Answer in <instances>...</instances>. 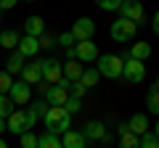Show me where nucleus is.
<instances>
[{"mask_svg":"<svg viewBox=\"0 0 159 148\" xmlns=\"http://www.w3.org/2000/svg\"><path fill=\"white\" fill-rule=\"evenodd\" d=\"M127 130L133 135H146L148 132V116L146 114H133V119L127 122Z\"/></svg>","mask_w":159,"mask_h":148,"instance_id":"17","label":"nucleus"},{"mask_svg":"<svg viewBox=\"0 0 159 148\" xmlns=\"http://www.w3.org/2000/svg\"><path fill=\"white\" fill-rule=\"evenodd\" d=\"M148 56H151V45L148 42H135L130 48V53H127V58H135V61H146Z\"/></svg>","mask_w":159,"mask_h":148,"instance_id":"20","label":"nucleus"},{"mask_svg":"<svg viewBox=\"0 0 159 148\" xmlns=\"http://www.w3.org/2000/svg\"><path fill=\"white\" fill-rule=\"evenodd\" d=\"M85 93H88V90L80 85V82H72V85H69V95H72V98H82Z\"/></svg>","mask_w":159,"mask_h":148,"instance_id":"33","label":"nucleus"},{"mask_svg":"<svg viewBox=\"0 0 159 148\" xmlns=\"http://www.w3.org/2000/svg\"><path fill=\"white\" fill-rule=\"evenodd\" d=\"M0 19H3V11H0Z\"/></svg>","mask_w":159,"mask_h":148,"instance_id":"43","label":"nucleus"},{"mask_svg":"<svg viewBox=\"0 0 159 148\" xmlns=\"http://www.w3.org/2000/svg\"><path fill=\"white\" fill-rule=\"evenodd\" d=\"M29 108H32V111H34V114H37V116H43V114H45V111H48L45 101H34V103H29Z\"/></svg>","mask_w":159,"mask_h":148,"instance_id":"34","label":"nucleus"},{"mask_svg":"<svg viewBox=\"0 0 159 148\" xmlns=\"http://www.w3.org/2000/svg\"><path fill=\"white\" fill-rule=\"evenodd\" d=\"M122 80L130 82V85H138V82L146 80V66L143 61H135V58H125L122 63Z\"/></svg>","mask_w":159,"mask_h":148,"instance_id":"4","label":"nucleus"},{"mask_svg":"<svg viewBox=\"0 0 159 148\" xmlns=\"http://www.w3.org/2000/svg\"><path fill=\"white\" fill-rule=\"evenodd\" d=\"M61 72H64V77H66L69 82H80V77H82V63L77 61V58H72V61H66V63H61Z\"/></svg>","mask_w":159,"mask_h":148,"instance_id":"14","label":"nucleus"},{"mask_svg":"<svg viewBox=\"0 0 159 148\" xmlns=\"http://www.w3.org/2000/svg\"><path fill=\"white\" fill-rule=\"evenodd\" d=\"M21 80L27 82V85H40V82H43V72H40V61L24 63V69H21Z\"/></svg>","mask_w":159,"mask_h":148,"instance_id":"12","label":"nucleus"},{"mask_svg":"<svg viewBox=\"0 0 159 148\" xmlns=\"http://www.w3.org/2000/svg\"><path fill=\"white\" fill-rule=\"evenodd\" d=\"M37 42H40V48H53V45H56V37H51L48 32H43L37 37Z\"/></svg>","mask_w":159,"mask_h":148,"instance_id":"32","label":"nucleus"},{"mask_svg":"<svg viewBox=\"0 0 159 148\" xmlns=\"http://www.w3.org/2000/svg\"><path fill=\"white\" fill-rule=\"evenodd\" d=\"M19 140H21V148H37V135H34V132H21V135H19Z\"/></svg>","mask_w":159,"mask_h":148,"instance_id":"27","label":"nucleus"},{"mask_svg":"<svg viewBox=\"0 0 159 148\" xmlns=\"http://www.w3.org/2000/svg\"><path fill=\"white\" fill-rule=\"evenodd\" d=\"M69 119H72V114H69L64 106H51L43 114V122H45L48 132H53V135H64V132L69 130Z\"/></svg>","mask_w":159,"mask_h":148,"instance_id":"1","label":"nucleus"},{"mask_svg":"<svg viewBox=\"0 0 159 148\" xmlns=\"http://www.w3.org/2000/svg\"><path fill=\"white\" fill-rule=\"evenodd\" d=\"M24 32H27L29 37H40V34L45 32V21L40 16H29L27 21H24Z\"/></svg>","mask_w":159,"mask_h":148,"instance_id":"18","label":"nucleus"},{"mask_svg":"<svg viewBox=\"0 0 159 148\" xmlns=\"http://www.w3.org/2000/svg\"><path fill=\"white\" fill-rule=\"evenodd\" d=\"M61 146H64V148H88V137L82 135V132H72V130H66V132H64Z\"/></svg>","mask_w":159,"mask_h":148,"instance_id":"16","label":"nucleus"},{"mask_svg":"<svg viewBox=\"0 0 159 148\" xmlns=\"http://www.w3.org/2000/svg\"><path fill=\"white\" fill-rule=\"evenodd\" d=\"M24 61H27V58H24L19 50H13V53H11V58L6 61V72L11 74V77H13V74H21V69H24Z\"/></svg>","mask_w":159,"mask_h":148,"instance_id":"19","label":"nucleus"},{"mask_svg":"<svg viewBox=\"0 0 159 148\" xmlns=\"http://www.w3.org/2000/svg\"><path fill=\"white\" fill-rule=\"evenodd\" d=\"M122 63H125V58L114 56V53L98 56V74H103L109 80H117V77H122Z\"/></svg>","mask_w":159,"mask_h":148,"instance_id":"3","label":"nucleus"},{"mask_svg":"<svg viewBox=\"0 0 159 148\" xmlns=\"http://www.w3.org/2000/svg\"><path fill=\"white\" fill-rule=\"evenodd\" d=\"M141 148H159V137L148 130L146 135H141Z\"/></svg>","mask_w":159,"mask_h":148,"instance_id":"28","label":"nucleus"},{"mask_svg":"<svg viewBox=\"0 0 159 148\" xmlns=\"http://www.w3.org/2000/svg\"><path fill=\"white\" fill-rule=\"evenodd\" d=\"M119 148H141V137L133 135V132H125L119 137Z\"/></svg>","mask_w":159,"mask_h":148,"instance_id":"25","label":"nucleus"},{"mask_svg":"<svg viewBox=\"0 0 159 148\" xmlns=\"http://www.w3.org/2000/svg\"><path fill=\"white\" fill-rule=\"evenodd\" d=\"M154 90H159V80H157V85H154Z\"/></svg>","mask_w":159,"mask_h":148,"instance_id":"42","label":"nucleus"},{"mask_svg":"<svg viewBox=\"0 0 159 148\" xmlns=\"http://www.w3.org/2000/svg\"><path fill=\"white\" fill-rule=\"evenodd\" d=\"M37 148H64V146H61V140H58V135L45 132V135L37 137Z\"/></svg>","mask_w":159,"mask_h":148,"instance_id":"22","label":"nucleus"},{"mask_svg":"<svg viewBox=\"0 0 159 148\" xmlns=\"http://www.w3.org/2000/svg\"><path fill=\"white\" fill-rule=\"evenodd\" d=\"M19 0H0V11H11V8H16Z\"/></svg>","mask_w":159,"mask_h":148,"instance_id":"36","label":"nucleus"},{"mask_svg":"<svg viewBox=\"0 0 159 148\" xmlns=\"http://www.w3.org/2000/svg\"><path fill=\"white\" fill-rule=\"evenodd\" d=\"M0 148H8V143H6V140H3V137H0Z\"/></svg>","mask_w":159,"mask_h":148,"instance_id":"41","label":"nucleus"},{"mask_svg":"<svg viewBox=\"0 0 159 148\" xmlns=\"http://www.w3.org/2000/svg\"><path fill=\"white\" fill-rule=\"evenodd\" d=\"M56 42H61L64 48H72V42H77V40H74V37H72V32H64V34H61V37H58Z\"/></svg>","mask_w":159,"mask_h":148,"instance_id":"35","label":"nucleus"},{"mask_svg":"<svg viewBox=\"0 0 159 148\" xmlns=\"http://www.w3.org/2000/svg\"><path fill=\"white\" fill-rule=\"evenodd\" d=\"M16 108H13V101L8 95H0V119H8Z\"/></svg>","mask_w":159,"mask_h":148,"instance_id":"26","label":"nucleus"},{"mask_svg":"<svg viewBox=\"0 0 159 148\" xmlns=\"http://www.w3.org/2000/svg\"><path fill=\"white\" fill-rule=\"evenodd\" d=\"M45 101L51 103V106H64L66 103V98H69V90H64L61 85H51V87H45Z\"/></svg>","mask_w":159,"mask_h":148,"instance_id":"11","label":"nucleus"},{"mask_svg":"<svg viewBox=\"0 0 159 148\" xmlns=\"http://www.w3.org/2000/svg\"><path fill=\"white\" fill-rule=\"evenodd\" d=\"M19 53H21L24 58H32L34 53L40 50V42H37V37H29V34H24L21 40H19V48H16Z\"/></svg>","mask_w":159,"mask_h":148,"instance_id":"15","label":"nucleus"},{"mask_svg":"<svg viewBox=\"0 0 159 148\" xmlns=\"http://www.w3.org/2000/svg\"><path fill=\"white\" fill-rule=\"evenodd\" d=\"M40 72H43V80H45L48 85H58V80L64 77L61 61H58V58H45V61H40Z\"/></svg>","mask_w":159,"mask_h":148,"instance_id":"6","label":"nucleus"},{"mask_svg":"<svg viewBox=\"0 0 159 148\" xmlns=\"http://www.w3.org/2000/svg\"><path fill=\"white\" fill-rule=\"evenodd\" d=\"M8 127H6V119H0V132H6Z\"/></svg>","mask_w":159,"mask_h":148,"instance_id":"39","label":"nucleus"},{"mask_svg":"<svg viewBox=\"0 0 159 148\" xmlns=\"http://www.w3.org/2000/svg\"><path fill=\"white\" fill-rule=\"evenodd\" d=\"M93 32H96V24H93V19H88V16L77 19V21H74V27H72V37H74L77 42L90 40V37H93Z\"/></svg>","mask_w":159,"mask_h":148,"instance_id":"10","label":"nucleus"},{"mask_svg":"<svg viewBox=\"0 0 159 148\" xmlns=\"http://www.w3.org/2000/svg\"><path fill=\"white\" fill-rule=\"evenodd\" d=\"M82 135H85L88 140H103V137H106V124L98 122V119H93V122H88V124H85Z\"/></svg>","mask_w":159,"mask_h":148,"instance_id":"13","label":"nucleus"},{"mask_svg":"<svg viewBox=\"0 0 159 148\" xmlns=\"http://www.w3.org/2000/svg\"><path fill=\"white\" fill-rule=\"evenodd\" d=\"M19 40H21V37H19V32H13V29H6V32L0 34V45L6 48V50H16Z\"/></svg>","mask_w":159,"mask_h":148,"instance_id":"21","label":"nucleus"},{"mask_svg":"<svg viewBox=\"0 0 159 148\" xmlns=\"http://www.w3.org/2000/svg\"><path fill=\"white\" fill-rule=\"evenodd\" d=\"M119 13H122V19L138 24V21H143V3H141V0H122Z\"/></svg>","mask_w":159,"mask_h":148,"instance_id":"8","label":"nucleus"},{"mask_svg":"<svg viewBox=\"0 0 159 148\" xmlns=\"http://www.w3.org/2000/svg\"><path fill=\"white\" fill-rule=\"evenodd\" d=\"M27 3H32V0H27Z\"/></svg>","mask_w":159,"mask_h":148,"instance_id":"44","label":"nucleus"},{"mask_svg":"<svg viewBox=\"0 0 159 148\" xmlns=\"http://www.w3.org/2000/svg\"><path fill=\"white\" fill-rule=\"evenodd\" d=\"M154 135L159 137V122H157V124H154Z\"/></svg>","mask_w":159,"mask_h":148,"instance_id":"40","label":"nucleus"},{"mask_svg":"<svg viewBox=\"0 0 159 148\" xmlns=\"http://www.w3.org/2000/svg\"><path fill=\"white\" fill-rule=\"evenodd\" d=\"M11 85H13V77L8 72H0V95H6L11 90Z\"/></svg>","mask_w":159,"mask_h":148,"instance_id":"29","label":"nucleus"},{"mask_svg":"<svg viewBox=\"0 0 159 148\" xmlns=\"http://www.w3.org/2000/svg\"><path fill=\"white\" fill-rule=\"evenodd\" d=\"M135 32H138V24L127 21V19H122V16L111 24V40H117V42L133 40V37H135Z\"/></svg>","mask_w":159,"mask_h":148,"instance_id":"5","label":"nucleus"},{"mask_svg":"<svg viewBox=\"0 0 159 148\" xmlns=\"http://www.w3.org/2000/svg\"><path fill=\"white\" fill-rule=\"evenodd\" d=\"M117 132H119V137L125 135V132H130V130H127V122H122V124H117Z\"/></svg>","mask_w":159,"mask_h":148,"instance_id":"38","label":"nucleus"},{"mask_svg":"<svg viewBox=\"0 0 159 148\" xmlns=\"http://www.w3.org/2000/svg\"><path fill=\"white\" fill-rule=\"evenodd\" d=\"M98 77H101L98 69H88V72H82V77H80V85L85 87V90H90V87L98 82Z\"/></svg>","mask_w":159,"mask_h":148,"instance_id":"23","label":"nucleus"},{"mask_svg":"<svg viewBox=\"0 0 159 148\" xmlns=\"http://www.w3.org/2000/svg\"><path fill=\"white\" fill-rule=\"evenodd\" d=\"M8 98L13 101V106H27L29 98H32V87H29L24 80L21 82H13L11 90H8Z\"/></svg>","mask_w":159,"mask_h":148,"instance_id":"9","label":"nucleus"},{"mask_svg":"<svg viewBox=\"0 0 159 148\" xmlns=\"http://www.w3.org/2000/svg\"><path fill=\"white\" fill-rule=\"evenodd\" d=\"M151 27H154V34L159 37V11L154 13V19H151Z\"/></svg>","mask_w":159,"mask_h":148,"instance_id":"37","label":"nucleus"},{"mask_svg":"<svg viewBox=\"0 0 159 148\" xmlns=\"http://www.w3.org/2000/svg\"><path fill=\"white\" fill-rule=\"evenodd\" d=\"M96 6H98V8H103V11H119L122 0H96Z\"/></svg>","mask_w":159,"mask_h":148,"instance_id":"30","label":"nucleus"},{"mask_svg":"<svg viewBox=\"0 0 159 148\" xmlns=\"http://www.w3.org/2000/svg\"><path fill=\"white\" fill-rule=\"evenodd\" d=\"M34 122H37V114L27 106L24 111H13V114L6 119V127H8V132H13V135H21V132L32 130Z\"/></svg>","mask_w":159,"mask_h":148,"instance_id":"2","label":"nucleus"},{"mask_svg":"<svg viewBox=\"0 0 159 148\" xmlns=\"http://www.w3.org/2000/svg\"><path fill=\"white\" fill-rule=\"evenodd\" d=\"M146 108L151 111V114H157L159 116V90H148V95H146Z\"/></svg>","mask_w":159,"mask_h":148,"instance_id":"24","label":"nucleus"},{"mask_svg":"<svg viewBox=\"0 0 159 148\" xmlns=\"http://www.w3.org/2000/svg\"><path fill=\"white\" fill-rule=\"evenodd\" d=\"M98 45L93 40H82V42H77V48H74V58H77L80 63H93V61H98Z\"/></svg>","mask_w":159,"mask_h":148,"instance_id":"7","label":"nucleus"},{"mask_svg":"<svg viewBox=\"0 0 159 148\" xmlns=\"http://www.w3.org/2000/svg\"><path fill=\"white\" fill-rule=\"evenodd\" d=\"M64 108H66L69 114H77L80 108H82V101H80V98H72V95H69V98H66V103H64Z\"/></svg>","mask_w":159,"mask_h":148,"instance_id":"31","label":"nucleus"}]
</instances>
